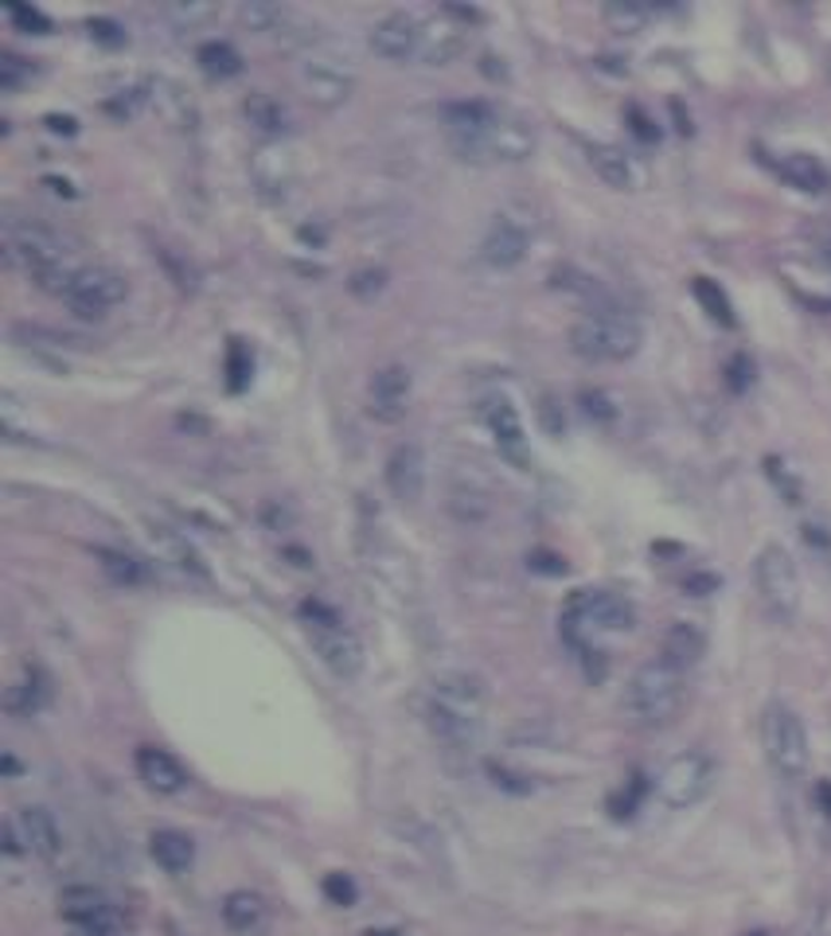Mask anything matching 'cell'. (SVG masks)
I'll use <instances>...</instances> for the list:
<instances>
[{
	"label": "cell",
	"instance_id": "cell-49",
	"mask_svg": "<svg viewBox=\"0 0 831 936\" xmlns=\"http://www.w3.org/2000/svg\"><path fill=\"white\" fill-rule=\"evenodd\" d=\"M683 589H687V594H695V597H702V594H710V589H719V578H714V574H695V578H687V582H683Z\"/></svg>",
	"mask_w": 831,
	"mask_h": 936
},
{
	"label": "cell",
	"instance_id": "cell-48",
	"mask_svg": "<svg viewBox=\"0 0 831 936\" xmlns=\"http://www.w3.org/2000/svg\"><path fill=\"white\" fill-rule=\"evenodd\" d=\"M246 372H250V363H243V343L234 340V343H231V390L243 387Z\"/></svg>",
	"mask_w": 831,
	"mask_h": 936
},
{
	"label": "cell",
	"instance_id": "cell-23",
	"mask_svg": "<svg viewBox=\"0 0 831 936\" xmlns=\"http://www.w3.org/2000/svg\"><path fill=\"white\" fill-rule=\"evenodd\" d=\"M773 168H777V177L785 180L789 187H796V192L820 195L831 187V172L823 168L820 157H812V153H785L781 160H773Z\"/></svg>",
	"mask_w": 831,
	"mask_h": 936
},
{
	"label": "cell",
	"instance_id": "cell-21",
	"mask_svg": "<svg viewBox=\"0 0 831 936\" xmlns=\"http://www.w3.org/2000/svg\"><path fill=\"white\" fill-rule=\"evenodd\" d=\"M137 777L145 780V788H152L160 797H176L187 785L184 765H180L169 750H152V745L137 750Z\"/></svg>",
	"mask_w": 831,
	"mask_h": 936
},
{
	"label": "cell",
	"instance_id": "cell-44",
	"mask_svg": "<svg viewBox=\"0 0 831 936\" xmlns=\"http://www.w3.org/2000/svg\"><path fill=\"white\" fill-rule=\"evenodd\" d=\"M726 382H730V390H738V394L754 382V363H749V355H734V360H730Z\"/></svg>",
	"mask_w": 831,
	"mask_h": 936
},
{
	"label": "cell",
	"instance_id": "cell-46",
	"mask_svg": "<svg viewBox=\"0 0 831 936\" xmlns=\"http://www.w3.org/2000/svg\"><path fill=\"white\" fill-rule=\"evenodd\" d=\"M325 894H328L332 901H337V905H352V901H355V886L344 878V874H328V878H325Z\"/></svg>",
	"mask_w": 831,
	"mask_h": 936
},
{
	"label": "cell",
	"instance_id": "cell-30",
	"mask_svg": "<svg viewBox=\"0 0 831 936\" xmlns=\"http://www.w3.org/2000/svg\"><path fill=\"white\" fill-rule=\"evenodd\" d=\"M692 293H695V301L702 305V313H707L719 328H738V316H734V305H730L726 289H722L714 278H695Z\"/></svg>",
	"mask_w": 831,
	"mask_h": 936
},
{
	"label": "cell",
	"instance_id": "cell-28",
	"mask_svg": "<svg viewBox=\"0 0 831 936\" xmlns=\"http://www.w3.org/2000/svg\"><path fill=\"white\" fill-rule=\"evenodd\" d=\"M149 854H152V862H157L160 871L184 874V871H192V862H196V843H192L184 831H172V827H164V831L149 835Z\"/></svg>",
	"mask_w": 831,
	"mask_h": 936
},
{
	"label": "cell",
	"instance_id": "cell-38",
	"mask_svg": "<svg viewBox=\"0 0 831 936\" xmlns=\"http://www.w3.org/2000/svg\"><path fill=\"white\" fill-rule=\"evenodd\" d=\"M766 476L769 481L777 484V488H781V496H785L789 503H801V481H796L793 473H789L785 469V461H781V457H766Z\"/></svg>",
	"mask_w": 831,
	"mask_h": 936
},
{
	"label": "cell",
	"instance_id": "cell-29",
	"mask_svg": "<svg viewBox=\"0 0 831 936\" xmlns=\"http://www.w3.org/2000/svg\"><path fill=\"white\" fill-rule=\"evenodd\" d=\"M223 921L227 928H234V933H258V928L266 925V901L258 898V894L250 890H234L223 898Z\"/></svg>",
	"mask_w": 831,
	"mask_h": 936
},
{
	"label": "cell",
	"instance_id": "cell-11",
	"mask_svg": "<svg viewBox=\"0 0 831 936\" xmlns=\"http://www.w3.org/2000/svg\"><path fill=\"white\" fill-rule=\"evenodd\" d=\"M473 20H477V9H465V4H438V9L421 12V32H418L421 63L430 66L453 63L468 47Z\"/></svg>",
	"mask_w": 831,
	"mask_h": 936
},
{
	"label": "cell",
	"instance_id": "cell-13",
	"mask_svg": "<svg viewBox=\"0 0 831 936\" xmlns=\"http://www.w3.org/2000/svg\"><path fill=\"white\" fill-rule=\"evenodd\" d=\"M4 851L9 854H32L39 862H56L63 851V831H59L56 816L39 804L16 807L4 824Z\"/></svg>",
	"mask_w": 831,
	"mask_h": 936
},
{
	"label": "cell",
	"instance_id": "cell-37",
	"mask_svg": "<svg viewBox=\"0 0 831 936\" xmlns=\"http://www.w3.org/2000/svg\"><path fill=\"white\" fill-rule=\"evenodd\" d=\"M44 686L36 683V679H24V683H16L9 691V710L12 714H36L39 706H44Z\"/></svg>",
	"mask_w": 831,
	"mask_h": 936
},
{
	"label": "cell",
	"instance_id": "cell-31",
	"mask_svg": "<svg viewBox=\"0 0 831 936\" xmlns=\"http://www.w3.org/2000/svg\"><path fill=\"white\" fill-rule=\"evenodd\" d=\"M246 118H250V125L258 133H262V137H270V141H278L281 133H285V106L278 102V98H270V94H250V98H246Z\"/></svg>",
	"mask_w": 831,
	"mask_h": 936
},
{
	"label": "cell",
	"instance_id": "cell-3",
	"mask_svg": "<svg viewBox=\"0 0 831 936\" xmlns=\"http://www.w3.org/2000/svg\"><path fill=\"white\" fill-rule=\"evenodd\" d=\"M683 698H687V671L656 656L633 671L621 706H625V718L633 726L660 730L683 710Z\"/></svg>",
	"mask_w": 831,
	"mask_h": 936
},
{
	"label": "cell",
	"instance_id": "cell-35",
	"mask_svg": "<svg viewBox=\"0 0 831 936\" xmlns=\"http://www.w3.org/2000/svg\"><path fill=\"white\" fill-rule=\"evenodd\" d=\"M606 24L613 32H625V36H633V32H640L648 24V9L645 4H633V0H616V4H606Z\"/></svg>",
	"mask_w": 831,
	"mask_h": 936
},
{
	"label": "cell",
	"instance_id": "cell-36",
	"mask_svg": "<svg viewBox=\"0 0 831 936\" xmlns=\"http://www.w3.org/2000/svg\"><path fill=\"white\" fill-rule=\"evenodd\" d=\"M645 797H648V777H640V773H636V777L628 780V788H621L616 797H609V816L628 819L636 807H640V800H645Z\"/></svg>",
	"mask_w": 831,
	"mask_h": 936
},
{
	"label": "cell",
	"instance_id": "cell-20",
	"mask_svg": "<svg viewBox=\"0 0 831 936\" xmlns=\"http://www.w3.org/2000/svg\"><path fill=\"white\" fill-rule=\"evenodd\" d=\"M387 488L399 503H418L426 491V453L418 441H402L387 457Z\"/></svg>",
	"mask_w": 831,
	"mask_h": 936
},
{
	"label": "cell",
	"instance_id": "cell-14",
	"mask_svg": "<svg viewBox=\"0 0 831 936\" xmlns=\"http://www.w3.org/2000/svg\"><path fill=\"white\" fill-rule=\"evenodd\" d=\"M125 293H130V281L110 266H78V273L66 281V289L59 297L66 301V308L78 316H106L113 305H122Z\"/></svg>",
	"mask_w": 831,
	"mask_h": 936
},
{
	"label": "cell",
	"instance_id": "cell-9",
	"mask_svg": "<svg viewBox=\"0 0 831 936\" xmlns=\"http://www.w3.org/2000/svg\"><path fill=\"white\" fill-rule=\"evenodd\" d=\"M761 742L766 757L781 780H801L808 773V730H804L801 714L785 703L766 706V722H761Z\"/></svg>",
	"mask_w": 831,
	"mask_h": 936
},
{
	"label": "cell",
	"instance_id": "cell-25",
	"mask_svg": "<svg viewBox=\"0 0 831 936\" xmlns=\"http://www.w3.org/2000/svg\"><path fill=\"white\" fill-rule=\"evenodd\" d=\"M586 160L609 187H616V192H633L636 187L633 160L616 149V145H606V141H586Z\"/></svg>",
	"mask_w": 831,
	"mask_h": 936
},
{
	"label": "cell",
	"instance_id": "cell-4",
	"mask_svg": "<svg viewBox=\"0 0 831 936\" xmlns=\"http://www.w3.org/2000/svg\"><path fill=\"white\" fill-rule=\"evenodd\" d=\"M633 624V601L613 594V589H574L562 605V640L574 648L578 659L598 652V644H594L598 632H628Z\"/></svg>",
	"mask_w": 831,
	"mask_h": 936
},
{
	"label": "cell",
	"instance_id": "cell-24",
	"mask_svg": "<svg viewBox=\"0 0 831 936\" xmlns=\"http://www.w3.org/2000/svg\"><path fill=\"white\" fill-rule=\"evenodd\" d=\"M702 652H707V636H702V629L695 621H672L668 624V632H663L660 640V659H668V664H675V668H695L702 659Z\"/></svg>",
	"mask_w": 831,
	"mask_h": 936
},
{
	"label": "cell",
	"instance_id": "cell-2",
	"mask_svg": "<svg viewBox=\"0 0 831 936\" xmlns=\"http://www.w3.org/2000/svg\"><path fill=\"white\" fill-rule=\"evenodd\" d=\"M0 239H4V258L32 273L51 293H63L66 281L78 273V262H71L63 239L36 219H4Z\"/></svg>",
	"mask_w": 831,
	"mask_h": 936
},
{
	"label": "cell",
	"instance_id": "cell-18",
	"mask_svg": "<svg viewBox=\"0 0 831 936\" xmlns=\"http://www.w3.org/2000/svg\"><path fill=\"white\" fill-rule=\"evenodd\" d=\"M485 422H488V429H492L496 449H500L515 469H527V464H531V449H527V429H524L520 410L496 394V399L485 402Z\"/></svg>",
	"mask_w": 831,
	"mask_h": 936
},
{
	"label": "cell",
	"instance_id": "cell-22",
	"mask_svg": "<svg viewBox=\"0 0 831 936\" xmlns=\"http://www.w3.org/2000/svg\"><path fill=\"white\" fill-rule=\"evenodd\" d=\"M113 909H118V905H113V901L106 898L98 886H86V882H83V886H66V890L59 894V917H63L71 928L110 917Z\"/></svg>",
	"mask_w": 831,
	"mask_h": 936
},
{
	"label": "cell",
	"instance_id": "cell-17",
	"mask_svg": "<svg viewBox=\"0 0 831 936\" xmlns=\"http://www.w3.org/2000/svg\"><path fill=\"white\" fill-rule=\"evenodd\" d=\"M781 278L789 281L804 305L831 313V254L823 258H785L781 262Z\"/></svg>",
	"mask_w": 831,
	"mask_h": 936
},
{
	"label": "cell",
	"instance_id": "cell-52",
	"mask_svg": "<svg viewBox=\"0 0 831 936\" xmlns=\"http://www.w3.org/2000/svg\"><path fill=\"white\" fill-rule=\"evenodd\" d=\"M47 125H51V130H63V133L75 130V121H71V118H63V121H59V118H47Z\"/></svg>",
	"mask_w": 831,
	"mask_h": 936
},
{
	"label": "cell",
	"instance_id": "cell-12",
	"mask_svg": "<svg viewBox=\"0 0 831 936\" xmlns=\"http://www.w3.org/2000/svg\"><path fill=\"white\" fill-rule=\"evenodd\" d=\"M714 773L719 769H714V757H710V753L687 750L663 765L652 788H656V797L663 800V807L683 812V807H695L707 797L710 785H714Z\"/></svg>",
	"mask_w": 831,
	"mask_h": 936
},
{
	"label": "cell",
	"instance_id": "cell-10",
	"mask_svg": "<svg viewBox=\"0 0 831 936\" xmlns=\"http://www.w3.org/2000/svg\"><path fill=\"white\" fill-rule=\"evenodd\" d=\"M297 83L313 106L337 110L355 90V63L337 47H313L297 63Z\"/></svg>",
	"mask_w": 831,
	"mask_h": 936
},
{
	"label": "cell",
	"instance_id": "cell-26",
	"mask_svg": "<svg viewBox=\"0 0 831 936\" xmlns=\"http://www.w3.org/2000/svg\"><path fill=\"white\" fill-rule=\"evenodd\" d=\"M254 184L258 192L270 195V199H281V195L290 192V180H293V165H290V153L281 149V145H262L258 157H254Z\"/></svg>",
	"mask_w": 831,
	"mask_h": 936
},
{
	"label": "cell",
	"instance_id": "cell-27",
	"mask_svg": "<svg viewBox=\"0 0 831 936\" xmlns=\"http://www.w3.org/2000/svg\"><path fill=\"white\" fill-rule=\"evenodd\" d=\"M149 538H152V547H157L160 558H169L172 566H176L180 574H192V578H207V562L199 558V550L187 543L180 531L164 527V523H149Z\"/></svg>",
	"mask_w": 831,
	"mask_h": 936
},
{
	"label": "cell",
	"instance_id": "cell-53",
	"mask_svg": "<svg viewBox=\"0 0 831 936\" xmlns=\"http://www.w3.org/2000/svg\"><path fill=\"white\" fill-rule=\"evenodd\" d=\"M746 936H769V933H761V928H754V933H746Z\"/></svg>",
	"mask_w": 831,
	"mask_h": 936
},
{
	"label": "cell",
	"instance_id": "cell-7",
	"mask_svg": "<svg viewBox=\"0 0 831 936\" xmlns=\"http://www.w3.org/2000/svg\"><path fill=\"white\" fill-rule=\"evenodd\" d=\"M453 149L465 160H477V165H488V160H508V165H515V160H527L535 153V125L527 118H520L515 110H504V106H500L485 130L465 141H453Z\"/></svg>",
	"mask_w": 831,
	"mask_h": 936
},
{
	"label": "cell",
	"instance_id": "cell-51",
	"mask_svg": "<svg viewBox=\"0 0 831 936\" xmlns=\"http://www.w3.org/2000/svg\"><path fill=\"white\" fill-rule=\"evenodd\" d=\"M816 800H820V807L831 816V780H820V785H816Z\"/></svg>",
	"mask_w": 831,
	"mask_h": 936
},
{
	"label": "cell",
	"instance_id": "cell-39",
	"mask_svg": "<svg viewBox=\"0 0 831 936\" xmlns=\"http://www.w3.org/2000/svg\"><path fill=\"white\" fill-rule=\"evenodd\" d=\"M28 75H32L28 59L12 56V51H0V90H16Z\"/></svg>",
	"mask_w": 831,
	"mask_h": 936
},
{
	"label": "cell",
	"instance_id": "cell-41",
	"mask_svg": "<svg viewBox=\"0 0 831 936\" xmlns=\"http://www.w3.org/2000/svg\"><path fill=\"white\" fill-rule=\"evenodd\" d=\"M582 410H586L594 422H613L616 417V406L606 390H582Z\"/></svg>",
	"mask_w": 831,
	"mask_h": 936
},
{
	"label": "cell",
	"instance_id": "cell-33",
	"mask_svg": "<svg viewBox=\"0 0 831 936\" xmlns=\"http://www.w3.org/2000/svg\"><path fill=\"white\" fill-rule=\"evenodd\" d=\"M196 59H199V66H204L211 78H231V75H239V71H243V56H239V51H234L227 39H211V44H204Z\"/></svg>",
	"mask_w": 831,
	"mask_h": 936
},
{
	"label": "cell",
	"instance_id": "cell-34",
	"mask_svg": "<svg viewBox=\"0 0 831 936\" xmlns=\"http://www.w3.org/2000/svg\"><path fill=\"white\" fill-rule=\"evenodd\" d=\"M94 558H98V566H102V574L110 578V582H118V585H137L140 578H145V570H140L137 558L122 555V550L98 547V550H94Z\"/></svg>",
	"mask_w": 831,
	"mask_h": 936
},
{
	"label": "cell",
	"instance_id": "cell-1",
	"mask_svg": "<svg viewBox=\"0 0 831 936\" xmlns=\"http://www.w3.org/2000/svg\"><path fill=\"white\" fill-rule=\"evenodd\" d=\"M426 726L445 750L473 753L485 733V686L468 671H445L426 695Z\"/></svg>",
	"mask_w": 831,
	"mask_h": 936
},
{
	"label": "cell",
	"instance_id": "cell-43",
	"mask_svg": "<svg viewBox=\"0 0 831 936\" xmlns=\"http://www.w3.org/2000/svg\"><path fill=\"white\" fill-rule=\"evenodd\" d=\"M71 933H75V936H130V933H125V921H122V913H118V909H113L110 917L90 921V925H78V928H71Z\"/></svg>",
	"mask_w": 831,
	"mask_h": 936
},
{
	"label": "cell",
	"instance_id": "cell-42",
	"mask_svg": "<svg viewBox=\"0 0 831 936\" xmlns=\"http://www.w3.org/2000/svg\"><path fill=\"white\" fill-rule=\"evenodd\" d=\"M9 16H12V24H16V28L36 32V36H44V32L51 28V24H47L44 12H39V9H28V4H9Z\"/></svg>",
	"mask_w": 831,
	"mask_h": 936
},
{
	"label": "cell",
	"instance_id": "cell-40",
	"mask_svg": "<svg viewBox=\"0 0 831 936\" xmlns=\"http://www.w3.org/2000/svg\"><path fill=\"white\" fill-rule=\"evenodd\" d=\"M216 4H169V9H164V16L169 20H176L180 28H196V24H204V20H211L216 16Z\"/></svg>",
	"mask_w": 831,
	"mask_h": 936
},
{
	"label": "cell",
	"instance_id": "cell-32",
	"mask_svg": "<svg viewBox=\"0 0 831 936\" xmlns=\"http://www.w3.org/2000/svg\"><path fill=\"white\" fill-rule=\"evenodd\" d=\"M285 20H290V12L281 9V4H273V0H246V4H239V24H246L258 36L278 32Z\"/></svg>",
	"mask_w": 831,
	"mask_h": 936
},
{
	"label": "cell",
	"instance_id": "cell-16",
	"mask_svg": "<svg viewBox=\"0 0 831 936\" xmlns=\"http://www.w3.org/2000/svg\"><path fill=\"white\" fill-rule=\"evenodd\" d=\"M418 32H421V12H391L371 28V51L387 63H406L418 59Z\"/></svg>",
	"mask_w": 831,
	"mask_h": 936
},
{
	"label": "cell",
	"instance_id": "cell-50",
	"mask_svg": "<svg viewBox=\"0 0 831 936\" xmlns=\"http://www.w3.org/2000/svg\"><path fill=\"white\" fill-rule=\"evenodd\" d=\"M90 32H98V36L110 39V44H118V39H122V36H113L118 28H113V24H106V20H90Z\"/></svg>",
	"mask_w": 831,
	"mask_h": 936
},
{
	"label": "cell",
	"instance_id": "cell-45",
	"mask_svg": "<svg viewBox=\"0 0 831 936\" xmlns=\"http://www.w3.org/2000/svg\"><path fill=\"white\" fill-rule=\"evenodd\" d=\"M628 130L636 133V137L640 141H648V145H652V141H660V130H656L652 125V118H648L645 110H640V106H628Z\"/></svg>",
	"mask_w": 831,
	"mask_h": 936
},
{
	"label": "cell",
	"instance_id": "cell-15",
	"mask_svg": "<svg viewBox=\"0 0 831 936\" xmlns=\"http://www.w3.org/2000/svg\"><path fill=\"white\" fill-rule=\"evenodd\" d=\"M411 394H414V379L402 363H387L371 375V387H367V410H371L375 422H402L406 410H411Z\"/></svg>",
	"mask_w": 831,
	"mask_h": 936
},
{
	"label": "cell",
	"instance_id": "cell-47",
	"mask_svg": "<svg viewBox=\"0 0 831 936\" xmlns=\"http://www.w3.org/2000/svg\"><path fill=\"white\" fill-rule=\"evenodd\" d=\"M383 289V269H364V273H355L352 278V293H359V297H367V293H379Z\"/></svg>",
	"mask_w": 831,
	"mask_h": 936
},
{
	"label": "cell",
	"instance_id": "cell-19",
	"mask_svg": "<svg viewBox=\"0 0 831 936\" xmlns=\"http://www.w3.org/2000/svg\"><path fill=\"white\" fill-rule=\"evenodd\" d=\"M527 246H531V231H527L524 219H515V215H496L485 242H480V258L496 269H512L527 258Z\"/></svg>",
	"mask_w": 831,
	"mask_h": 936
},
{
	"label": "cell",
	"instance_id": "cell-5",
	"mask_svg": "<svg viewBox=\"0 0 831 936\" xmlns=\"http://www.w3.org/2000/svg\"><path fill=\"white\" fill-rule=\"evenodd\" d=\"M297 617H301V629H305L308 644H313V652H317L320 664H325L332 676H340V679L359 676V668H364V644H359L352 624H347L332 605L308 597V601H301Z\"/></svg>",
	"mask_w": 831,
	"mask_h": 936
},
{
	"label": "cell",
	"instance_id": "cell-8",
	"mask_svg": "<svg viewBox=\"0 0 831 936\" xmlns=\"http://www.w3.org/2000/svg\"><path fill=\"white\" fill-rule=\"evenodd\" d=\"M754 585L773 621H781V624L796 621V612H801V574H796L793 555H789L781 543H769V547L757 550Z\"/></svg>",
	"mask_w": 831,
	"mask_h": 936
},
{
	"label": "cell",
	"instance_id": "cell-6",
	"mask_svg": "<svg viewBox=\"0 0 831 936\" xmlns=\"http://www.w3.org/2000/svg\"><path fill=\"white\" fill-rule=\"evenodd\" d=\"M640 320L621 308H594L570 328V352L589 363H621L640 352Z\"/></svg>",
	"mask_w": 831,
	"mask_h": 936
}]
</instances>
